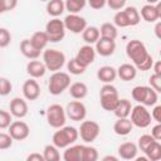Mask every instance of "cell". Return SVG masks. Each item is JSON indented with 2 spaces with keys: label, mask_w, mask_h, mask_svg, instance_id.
<instances>
[{
  "label": "cell",
  "mask_w": 161,
  "mask_h": 161,
  "mask_svg": "<svg viewBox=\"0 0 161 161\" xmlns=\"http://www.w3.org/2000/svg\"><path fill=\"white\" fill-rule=\"evenodd\" d=\"M153 62H155V60H153L152 55L150 54V55L146 58V60H145V62H143L141 65H138L136 69H137V70H141V72H146V70H150V69L152 68V65H153Z\"/></svg>",
  "instance_id": "cell-47"
},
{
  "label": "cell",
  "mask_w": 161,
  "mask_h": 161,
  "mask_svg": "<svg viewBox=\"0 0 161 161\" xmlns=\"http://www.w3.org/2000/svg\"><path fill=\"white\" fill-rule=\"evenodd\" d=\"M11 122H13V116L10 114V112L0 109V130L9 128Z\"/></svg>",
  "instance_id": "cell-41"
},
{
  "label": "cell",
  "mask_w": 161,
  "mask_h": 161,
  "mask_svg": "<svg viewBox=\"0 0 161 161\" xmlns=\"http://www.w3.org/2000/svg\"><path fill=\"white\" fill-rule=\"evenodd\" d=\"M119 96L118 91L113 84H103L99 89V102L101 107L104 111L113 112L116 106L118 104Z\"/></svg>",
  "instance_id": "cell-4"
},
{
  "label": "cell",
  "mask_w": 161,
  "mask_h": 161,
  "mask_svg": "<svg viewBox=\"0 0 161 161\" xmlns=\"http://www.w3.org/2000/svg\"><path fill=\"white\" fill-rule=\"evenodd\" d=\"M155 142V140L152 138V136L151 135H148V133H146V135H142V136H140L138 137V141H137V148H140L141 151H146V148L151 145V143H153Z\"/></svg>",
  "instance_id": "cell-39"
},
{
  "label": "cell",
  "mask_w": 161,
  "mask_h": 161,
  "mask_svg": "<svg viewBox=\"0 0 161 161\" xmlns=\"http://www.w3.org/2000/svg\"><path fill=\"white\" fill-rule=\"evenodd\" d=\"M45 10L48 13V15L53 16V18H58L60 16L64 10H65V6H64V1L63 0H50L47 3V6H45Z\"/></svg>",
  "instance_id": "cell-27"
},
{
  "label": "cell",
  "mask_w": 161,
  "mask_h": 161,
  "mask_svg": "<svg viewBox=\"0 0 161 161\" xmlns=\"http://www.w3.org/2000/svg\"><path fill=\"white\" fill-rule=\"evenodd\" d=\"M126 54L132 60V64L136 68L141 65L146 60V58L150 55L146 45L138 39H132L126 44Z\"/></svg>",
  "instance_id": "cell-3"
},
{
  "label": "cell",
  "mask_w": 161,
  "mask_h": 161,
  "mask_svg": "<svg viewBox=\"0 0 161 161\" xmlns=\"http://www.w3.org/2000/svg\"><path fill=\"white\" fill-rule=\"evenodd\" d=\"M135 161H150L146 156H138V157H135Z\"/></svg>",
  "instance_id": "cell-55"
},
{
  "label": "cell",
  "mask_w": 161,
  "mask_h": 161,
  "mask_svg": "<svg viewBox=\"0 0 161 161\" xmlns=\"http://www.w3.org/2000/svg\"><path fill=\"white\" fill-rule=\"evenodd\" d=\"M99 132L101 127L96 121H82L78 128V135L84 143H92L96 141L99 136Z\"/></svg>",
  "instance_id": "cell-10"
},
{
  "label": "cell",
  "mask_w": 161,
  "mask_h": 161,
  "mask_svg": "<svg viewBox=\"0 0 161 161\" xmlns=\"http://www.w3.org/2000/svg\"><path fill=\"white\" fill-rule=\"evenodd\" d=\"M148 87L152 88L156 93H160L161 92V75H156V74H151L150 78H148Z\"/></svg>",
  "instance_id": "cell-42"
},
{
  "label": "cell",
  "mask_w": 161,
  "mask_h": 161,
  "mask_svg": "<svg viewBox=\"0 0 161 161\" xmlns=\"http://www.w3.org/2000/svg\"><path fill=\"white\" fill-rule=\"evenodd\" d=\"M80 151L82 145H72L64 148L63 160L64 161H80Z\"/></svg>",
  "instance_id": "cell-30"
},
{
  "label": "cell",
  "mask_w": 161,
  "mask_h": 161,
  "mask_svg": "<svg viewBox=\"0 0 161 161\" xmlns=\"http://www.w3.org/2000/svg\"><path fill=\"white\" fill-rule=\"evenodd\" d=\"M123 11H125V14L127 16V20L130 23V26H135V25H137L140 23V20H141L140 13H138V10L135 6H126L123 9Z\"/></svg>",
  "instance_id": "cell-36"
},
{
  "label": "cell",
  "mask_w": 161,
  "mask_h": 161,
  "mask_svg": "<svg viewBox=\"0 0 161 161\" xmlns=\"http://www.w3.org/2000/svg\"><path fill=\"white\" fill-rule=\"evenodd\" d=\"M101 161H119V158L114 155H106L104 157H102Z\"/></svg>",
  "instance_id": "cell-53"
},
{
  "label": "cell",
  "mask_w": 161,
  "mask_h": 161,
  "mask_svg": "<svg viewBox=\"0 0 161 161\" xmlns=\"http://www.w3.org/2000/svg\"><path fill=\"white\" fill-rule=\"evenodd\" d=\"M113 25L116 28L117 26L118 28H127V26H130V23L127 20V16H126L123 9L114 14V16H113Z\"/></svg>",
  "instance_id": "cell-38"
},
{
  "label": "cell",
  "mask_w": 161,
  "mask_h": 161,
  "mask_svg": "<svg viewBox=\"0 0 161 161\" xmlns=\"http://www.w3.org/2000/svg\"><path fill=\"white\" fill-rule=\"evenodd\" d=\"M86 69H87V68H84L82 64H79L75 58H72L70 60L67 62V70H68V74L79 75V74H83V73L86 72Z\"/></svg>",
  "instance_id": "cell-37"
},
{
  "label": "cell",
  "mask_w": 161,
  "mask_h": 161,
  "mask_svg": "<svg viewBox=\"0 0 161 161\" xmlns=\"http://www.w3.org/2000/svg\"><path fill=\"white\" fill-rule=\"evenodd\" d=\"M80 161H98V151L93 146L82 145Z\"/></svg>",
  "instance_id": "cell-33"
},
{
  "label": "cell",
  "mask_w": 161,
  "mask_h": 161,
  "mask_svg": "<svg viewBox=\"0 0 161 161\" xmlns=\"http://www.w3.org/2000/svg\"><path fill=\"white\" fill-rule=\"evenodd\" d=\"M47 72V68L44 65L43 62L35 59V60H29L26 64V73L30 75V78L36 79V78H42Z\"/></svg>",
  "instance_id": "cell-21"
},
{
  "label": "cell",
  "mask_w": 161,
  "mask_h": 161,
  "mask_svg": "<svg viewBox=\"0 0 161 161\" xmlns=\"http://www.w3.org/2000/svg\"><path fill=\"white\" fill-rule=\"evenodd\" d=\"M118 156L123 160H133L135 157H137V145L135 142H123L118 146L117 148Z\"/></svg>",
  "instance_id": "cell-19"
},
{
  "label": "cell",
  "mask_w": 161,
  "mask_h": 161,
  "mask_svg": "<svg viewBox=\"0 0 161 161\" xmlns=\"http://www.w3.org/2000/svg\"><path fill=\"white\" fill-rule=\"evenodd\" d=\"M13 146V138L9 136V133L0 132V150H8Z\"/></svg>",
  "instance_id": "cell-45"
},
{
  "label": "cell",
  "mask_w": 161,
  "mask_h": 161,
  "mask_svg": "<svg viewBox=\"0 0 161 161\" xmlns=\"http://www.w3.org/2000/svg\"><path fill=\"white\" fill-rule=\"evenodd\" d=\"M151 136H152V138H153L155 141H158V142H160V140H161V123H156V125L152 127V130H151Z\"/></svg>",
  "instance_id": "cell-49"
},
{
  "label": "cell",
  "mask_w": 161,
  "mask_h": 161,
  "mask_svg": "<svg viewBox=\"0 0 161 161\" xmlns=\"http://www.w3.org/2000/svg\"><path fill=\"white\" fill-rule=\"evenodd\" d=\"M88 5H89L92 9H94V10H99V9H102L103 6H106V0H91V1L88 3Z\"/></svg>",
  "instance_id": "cell-50"
},
{
  "label": "cell",
  "mask_w": 161,
  "mask_h": 161,
  "mask_svg": "<svg viewBox=\"0 0 161 161\" xmlns=\"http://www.w3.org/2000/svg\"><path fill=\"white\" fill-rule=\"evenodd\" d=\"M21 91H23L24 99H26V101H35L40 96V87H39L38 82L33 78H30L23 83Z\"/></svg>",
  "instance_id": "cell-17"
},
{
  "label": "cell",
  "mask_w": 161,
  "mask_h": 161,
  "mask_svg": "<svg viewBox=\"0 0 161 161\" xmlns=\"http://www.w3.org/2000/svg\"><path fill=\"white\" fill-rule=\"evenodd\" d=\"M132 109V103L127 98H119L118 104L116 106L113 113L117 118H128Z\"/></svg>",
  "instance_id": "cell-25"
},
{
  "label": "cell",
  "mask_w": 161,
  "mask_h": 161,
  "mask_svg": "<svg viewBox=\"0 0 161 161\" xmlns=\"http://www.w3.org/2000/svg\"><path fill=\"white\" fill-rule=\"evenodd\" d=\"M70 86V75L67 72H54L48 82V91L53 96H59Z\"/></svg>",
  "instance_id": "cell-6"
},
{
  "label": "cell",
  "mask_w": 161,
  "mask_h": 161,
  "mask_svg": "<svg viewBox=\"0 0 161 161\" xmlns=\"http://www.w3.org/2000/svg\"><path fill=\"white\" fill-rule=\"evenodd\" d=\"M145 156L150 161H160L161 160V143L158 141H155L153 143H151L146 148Z\"/></svg>",
  "instance_id": "cell-32"
},
{
  "label": "cell",
  "mask_w": 161,
  "mask_h": 161,
  "mask_svg": "<svg viewBox=\"0 0 161 161\" xmlns=\"http://www.w3.org/2000/svg\"><path fill=\"white\" fill-rule=\"evenodd\" d=\"M11 42V34L6 28H0V48H6Z\"/></svg>",
  "instance_id": "cell-43"
},
{
  "label": "cell",
  "mask_w": 161,
  "mask_h": 161,
  "mask_svg": "<svg viewBox=\"0 0 161 161\" xmlns=\"http://www.w3.org/2000/svg\"><path fill=\"white\" fill-rule=\"evenodd\" d=\"M65 54L58 49H45L43 52V63L47 68V70H50V72H59L64 64H65Z\"/></svg>",
  "instance_id": "cell-5"
},
{
  "label": "cell",
  "mask_w": 161,
  "mask_h": 161,
  "mask_svg": "<svg viewBox=\"0 0 161 161\" xmlns=\"http://www.w3.org/2000/svg\"><path fill=\"white\" fill-rule=\"evenodd\" d=\"M82 38H83V40L86 42V44L87 45H92V44H96L97 43V40L101 38V35H99V29L97 28V26H87L84 30H83V33H82Z\"/></svg>",
  "instance_id": "cell-29"
},
{
  "label": "cell",
  "mask_w": 161,
  "mask_h": 161,
  "mask_svg": "<svg viewBox=\"0 0 161 161\" xmlns=\"http://www.w3.org/2000/svg\"><path fill=\"white\" fill-rule=\"evenodd\" d=\"M16 5H18L16 0H0V14L14 10Z\"/></svg>",
  "instance_id": "cell-44"
},
{
  "label": "cell",
  "mask_w": 161,
  "mask_h": 161,
  "mask_svg": "<svg viewBox=\"0 0 161 161\" xmlns=\"http://www.w3.org/2000/svg\"><path fill=\"white\" fill-rule=\"evenodd\" d=\"M8 133L13 138V141H24L29 137L30 128L24 121H13L8 128Z\"/></svg>",
  "instance_id": "cell-13"
},
{
  "label": "cell",
  "mask_w": 161,
  "mask_h": 161,
  "mask_svg": "<svg viewBox=\"0 0 161 161\" xmlns=\"http://www.w3.org/2000/svg\"><path fill=\"white\" fill-rule=\"evenodd\" d=\"M79 138L78 135V128L73 127V126H63L62 128H58V131H55L53 133L52 141L57 148H67L68 146H72L75 143V141Z\"/></svg>",
  "instance_id": "cell-1"
},
{
  "label": "cell",
  "mask_w": 161,
  "mask_h": 161,
  "mask_svg": "<svg viewBox=\"0 0 161 161\" xmlns=\"http://www.w3.org/2000/svg\"><path fill=\"white\" fill-rule=\"evenodd\" d=\"M13 91V84L6 77H0V96L5 97Z\"/></svg>",
  "instance_id": "cell-40"
},
{
  "label": "cell",
  "mask_w": 161,
  "mask_h": 161,
  "mask_svg": "<svg viewBox=\"0 0 161 161\" xmlns=\"http://www.w3.org/2000/svg\"><path fill=\"white\" fill-rule=\"evenodd\" d=\"M160 29H161V21H156V25H155V34H156V36H157L158 39L161 38Z\"/></svg>",
  "instance_id": "cell-54"
},
{
  "label": "cell",
  "mask_w": 161,
  "mask_h": 161,
  "mask_svg": "<svg viewBox=\"0 0 161 161\" xmlns=\"http://www.w3.org/2000/svg\"><path fill=\"white\" fill-rule=\"evenodd\" d=\"M130 121L132 126H136L138 128H146L151 125V113L147 109V107L142 104H137L132 107L131 113H130Z\"/></svg>",
  "instance_id": "cell-8"
},
{
  "label": "cell",
  "mask_w": 161,
  "mask_h": 161,
  "mask_svg": "<svg viewBox=\"0 0 161 161\" xmlns=\"http://www.w3.org/2000/svg\"><path fill=\"white\" fill-rule=\"evenodd\" d=\"M151 69H153V74H156V75H161V62H160V60L153 62V65H152Z\"/></svg>",
  "instance_id": "cell-52"
},
{
  "label": "cell",
  "mask_w": 161,
  "mask_h": 161,
  "mask_svg": "<svg viewBox=\"0 0 161 161\" xmlns=\"http://www.w3.org/2000/svg\"><path fill=\"white\" fill-rule=\"evenodd\" d=\"M63 23H64L65 30H69L73 34H82L83 30L88 26L87 20L78 14H68L64 18Z\"/></svg>",
  "instance_id": "cell-12"
},
{
  "label": "cell",
  "mask_w": 161,
  "mask_h": 161,
  "mask_svg": "<svg viewBox=\"0 0 161 161\" xmlns=\"http://www.w3.org/2000/svg\"><path fill=\"white\" fill-rule=\"evenodd\" d=\"M98 29H99L101 38H104V39L116 40V38L118 35V30L112 23H103L101 25V28H98Z\"/></svg>",
  "instance_id": "cell-31"
},
{
  "label": "cell",
  "mask_w": 161,
  "mask_h": 161,
  "mask_svg": "<svg viewBox=\"0 0 161 161\" xmlns=\"http://www.w3.org/2000/svg\"><path fill=\"white\" fill-rule=\"evenodd\" d=\"M43 157L45 161H60V152L54 145H47L43 150Z\"/></svg>",
  "instance_id": "cell-34"
},
{
  "label": "cell",
  "mask_w": 161,
  "mask_h": 161,
  "mask_svg": "<svg viewBox=\"0 0 161 161\" xmlns=\"http://www.w3.org/2000/svg\"><path fill=\"white\" fill-rule=\"evenodd\" d=\"M9 111H10V114L13 117H16V118L21 119V118H24L28 114L29 107H28V103H26V101L24 98H21V97H14L10 101Z\"/></svg>",
  "instance_id": "cell-15"
},
{
  "label": "cell",
  "mask_w": 161,
  "mask_h": 161,
  "mask_svg": "<svg viewBox=\"0 0 161 161\" xmlns=\"http://www.w3.org/2000/svg\"><path fill=\"white\" fill-rule=\"evenodd\" d=\"M25 161H45L43 155L42 153H38V152H33L30 155L26 156V160Z\"/></svg>",
  "instance_id": "cell-51"
},
{
  "label": "cell",
  "mask_w": 161,
  "mask_h": 161,
  "mask_svg": "<svg viewBox=\"0 0 161 161\" xmlns=\"http://www.w3.org/2000/svg\"><path fill=\"white\" fill-rule=\"evenodd\" d=\"M68 92H69V96L73 99L80 101V99H83L88 94V87L83 82H74V83H72L69 86Z\"/></svg>",
  "instance_id": "cell-23"
},
{
  "label": "cell",
  "mask_w": 161,
  "mask_h": 161,
  "mask_svg": "<svg viewBox=\"0 0 161 161\" xmlns=\"http://www.w3.org/2000/svg\"><path fill=\"white\" fill-rule=\"evenodd\" d=\"M64 111H65L67 118H69L70 121H74V122L84 121V118L87 116V107L82 101H75V99L70 101L65 106Z\"/></svg>",
  "instance_id": "cell-11"
},
{
  "label": "cell",
  "mask_w": 161,
  "mask_h": 161,
  "mask_svg": "<svg viewBox=\"0 0 161 161\" xmlns=\"http://www.w3.org/2000/svg\"><path fill=\"white\" fill-rule=\"evenodd\" d=\"M132 99L136 101L138 104H142L145 107H153L157 104L158 101V93H156L152 88L148 86H136L131 91Z\"/></svg>",
  "instance_id": "cell-2"
},
{
  "label": "cell",
  "mask_w": 161,
  "mask_h": 161,
  "mask_svg": "<svg viewBox=\"0 0 161 161\" xmlns=\"http://www.w3.org/2000/svg\"><path fill=\"white\" fill-rule=\"evenodd\" d=\"M29 40H30V43L34 45V48L38 49L39 52L44 50V49L47 48L48 43H49L45 31H35V33L31 35V38H30Z\"/></svg>",
  "instance_id": "cell-28"
},
{
  "label": "cell",
  "mask_w": 161,
  "mask_h": 161,
  "mask_svg": "<svg viewBox=\"0 0 161 161\" xmlns=\"http://www.w3.org/2000/svg\"><path fill=\"white\" fill-rule=\"evenodd\" d=\"M45 117H47V122L50 127L53 128H62L63 126H65V121H67V116H65V111L64 107L54 103L50 104L47 111H45Z\"/></svg>",
  "instance_id": "cell-7"
},
{
  "label": "cell",
  "mask_w": 161,
  "mask_h": 161,
  "mask_svg": "<svg viewBox=\"0 0 161 161\" xmlns=\"http://www.w3.org/2000/svg\"><path fill=\"white\" fill-rule=\"evenodd\" d=\"M106 5H108L112 10H122L123 8H126V0H108L106 1Z\"/></svg>",
  "instance_id": "cell-46"
},
{
  "label": "cell",
  "mask_w": 161,
  "mask_h": 161,
  "mask_svg": "<svg viewBox=\"0 0 161 161\" xmlns=\"http://www.w3.org/2000/svg\"><path fill=\"white\" fill-rule=\"evenodd\" d=\"M133 126L130 121V118H117V121L113 125V131L118 136H127L131 133Z\"/></svg>",
  "instance_id": "cell-26"
},
{
  "label": "cell",
  "mask_w": 161,
  "mask_h": 161,
  "mask_svg": "<svg viewBox=\"0 0 161 161\" xmlns=\"http://www.w3.org/2000/svg\"><path fill=\"white\" fill-rule=\"evenodd\" d=\"M140 18H142L146 23H156L161 18V3L157 4H146L141 8Z\"/></svg>",
  "instance_id": "cell-14"
},
{
  "label": "cell",
  "mask_w": 161,
  "mask_h": 161,
  "mask_svg": "<svg viewBox=\"0 0 161 161\" xmlns=\"http://www.w3.org/2000/svg\"><path fill=\"white\" fill-rule=\"evenodd\" d=\"M116 70H117V77H119L125 82H130V80L135 79L137 75V69L131 63H123Z\"/></svg>",
  "instance_id": "cell-22"
},
{
  "label": "cell",
  "mask_w": 161,
  "mask_h": 161,
  "mask_svg": "<svg viewBox=\"0 0 161 161\" xmlns=\"http://www.w3.org/2000/svg\"><path fill=\"white\" fill-rule=\"evenodd\" d=\"M97 78L103 84H112L117 78V70L112 65H103L97 70Z\"/></svg>",
  "instance_id": "cell-20"
},
{
  "label": "cell",
  "mask_w": 161,
  "mask_h": 161,
  "mask_svg": "<svg viewBox=\"0 0 161 161\" xmlns=\"http://www.w3.org/2000/svg\"><path fill=\"white\" fill-rule=\"evenodd\" d=\"M45 34L49 43H58L65 36V28L63 20L59 18H53L45 24Z\"/></svg>",
  "instance_id": "cell-9"
},
{
  "label": "cell",
  "mask_w": 161,
  "mask_h": 161,
  "mask_svg": "<svg viewBox=\"0 0 161 161\" xmlns=\"http://www.w3.org/2000/svg\"><path fill=\"white\" fill-rule=\"evenodd\" d=\"M151 118L156 121V123H161V106L160 104L153 106V109L151 111Z\"/></svg>",
  "instance_id": "cell-48"
},
{
  "label": "cell",
  "mask_w": 161,
  "mask_h": 161,
  "mask_svg": "<svg viewBox=\"0 0 161 161\" xmlns=\"http://www.w3.org/2000/svg\"><path fill=\"white\" fill-rule=\"evenodd\" d=\"M87 5L86 0H67L64 3L65 10L69 11V14H78L80 13V10H83V8Z\"/></svg>",
  "instance_id": "cell-35"
},
{
  "label": "cell",
  "mask_w": 161,
  "mask_h": 161,
  "mask_svg": "<svg viewBox=\"0 0 161 161\" xmlns=\"http://www.w3.org/2000/svg\"><path fill=\"white\" fill-rule=\"evenodd\" d=\"M20 52H21V54L25 58H28L30 60L38 59L40 57V53H42V52H39L38 49L34 48V45L30 43L29 39H23L21 40V43H20Z\"/></svg>",
  "instance_id": "cell-24"
},
{
  "label": "cell",
  "mask_w": 161,
  "mask_h": 161,
  "mask_svg": "<svg viewBox=\"0 0 161 161\" xmlns=\"http://www.w3.org/2000/svg\"><path fill=\"white\" fill-rule=\"evenodd\" d=\"M94 45L96 54H99L101 57H109L116 50V42L104 38H99Z\"/></svg>",
  "instance_id": "cell-18"
},
{
  "label": "cell",
  "mask_w": 161,
  "mask_h": 161,
  "mask_svg": "<svg viewBox=\"0 0 161 161\" xmlns=\"http://www.w3.org/2000/svg\"><path fill=\"white\" fill-rule=\"evenodd\" d=\"M79 64H82L84 68H88L96 59V50L92 45H83L78 49L77 55L74 57Z\"/></svg>",
  "instance_id": "cell-16"
}]
</instances>
